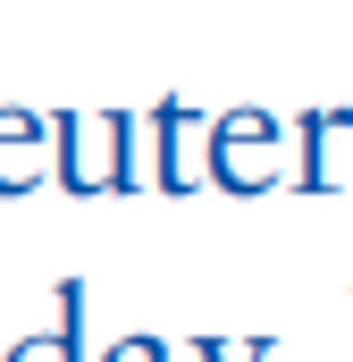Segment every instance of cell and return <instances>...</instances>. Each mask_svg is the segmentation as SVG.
Instances as JSON below:
<instances>
[{
	"mask_svg": "<svg viewBox=\"0 0 353 362\" xmlns=\"http://www.w3.org/2000/svg\"><path fill=\"white\" fill-rule=\"evenodd\" d=\"M0 362H85V286H59V329L51 337H17Z\"/></svg>",
	"mask_w": 353,
	"mask_h": 362,
	"instance_id": "3957f363",
	"label": "cell"
},
{
	"mask_svg": "<svg viewBox=\"0 0 353 362\" xmlns=\"http://www.w3.org/2000/svg\"><path fill=\"white\" fill-rule=\"evenodd\" d=\"M210 362H261V346H202Z\"/></svg>",
	"mask_w": 353,
	"mask_h": 362,
	"instance_id": "277c9868",
	"label": "cell"
},
{
	"mask_svg": "<svg viewBox=\"0 0 353 362\" xmlns=\"http://www.w3.org/2000/svg\"><path fill=\"white\" fill-rule=\"evenodd\" d=\"M42 118L34 110H0V194H25V185L42 177L51 160H42Z\"/></svg>",
	"mask_w": 353,
	"mask_h": 362,
	"instance_id": "7a4b0ae2",
	"label": "cell"
},
{
	"mask_svg": "<svg viewBox=\"0 0 353 362\" xmlns=\"http://www.w3.org/2000/svg\"><path fill=\"white\" fill-rule=\"evenodd\" d=\"M126 118L118 110H101V118H76V110H59V127H51V144H59V185L68 194H109V185L135 177V160H126Z\"/></svg>",
	"mask_w": 353,
	"mask_h": 362,
	"instance_id": "6da1fadb",
	"label": "cell"
}]
</instances>
